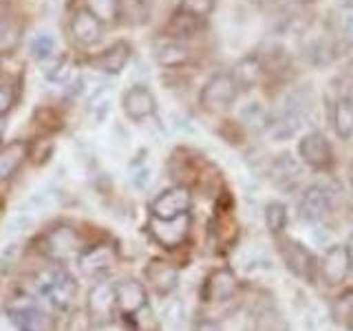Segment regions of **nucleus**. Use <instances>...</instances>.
Returning <instances> with one entry per match:
<instances>
[{
  "instance_id": "1",
  "label": "nucleus",
  "mask_w": 353,
  "mask_h": 331,
  "mask_svg": "<svg viewBox=\"0 0 353 331\" xmlns=\"http://www.w3.org/2000/svg\"><path fill=\"white\" fill-rule=\"evenodd\" d=\"M36 290L42 298L58 307V309H66L73 301H75V292L77 285L73 281V276L66 272L64 268H58V265H51V268L42 270L36 276Z\"/></svg>"
},
{
  "instance_id": "2",
  "label": "nucleus",
  "mask_w": 353,
  "mask_h": 331,
  "mask_svg": "<svg viewBox=\"0 0 353 331\" xmlns=\"http://www.w3.org/2000/svg\"><path fill=\"white\" fill-rule=\"evenodd\" d=\"M239 91L241 88L232 73H214L203 84L201 93H199V102L208 113H225L236 102Z\"/></svg>"
},
{
  "instance_id": "3",
  "label": "nucleus",
  "mask_w": 353,
  "mask_h": 331,
  "mask_svg": "<svg viewBox=\"0 0 353 331\" xmlns=\"http://www.w3.org/2000/svg\"><path fill=\"white\" fill-rule=\"evenodd\" d=\"M334 212V201L325 185H309L298 201V214L312 225H320Z\"/></svg>"
},
{
  "instance_id": "4",
  "label": "nucleus",
  "mask_w": 353,
  "mask_h": 331,
  "mask_svg": "<svg viewBox=\"0 0 353 331\" xmlns=\"http://www.w3.org/2000/svg\"><path fill=\"white\" fill-rule=\"evenodd\" d=\"M298 154L301 159L314 170H327L334 166V150H331L329 139L323 132L312 130L298 141Z\"/></svg>"
},
{
  "instance_id": "5",
  "label": "nucleus",
  "mask_w": 353,
  "mask_h": 331,
  "mask_svg": "<svg viewBox=\"0 0 353 331\" xmlns=\"http://www.w3.org/2000/svg\"><path fill=\"white\" fill-rule=\"evenodd\" d=\"M82 239L80 234L69 225H58L47 232L44 237V252L55 261H66L73 257H80Z\"/></svg>"
},
{
  "instance_id": "6",
  "label": "nucleus",
  "mask_w": 353,
  "mask_h": 331,
  "mask_svg": "<svg viewBox=\"0 0 353 331\" xmlns=\"http://www.w3.org/2000/svg\"><path fill=\"white\" fill-rule=\"evenodd\" d=\"M115 309H117V303H115V283L102 281V283H97L91 292H88L86 312H88V318H91L95 325L110 323V320H113Z\"/></svg>"
},
{
  "instance_id": "7",
  "label": "nucleus",
  "mask_w": 353,
  "mask_h": 331,
  "mask_svg": "<svg viewBox=\"0 0 353 331\" xmlns=\"http://www.w3.org/2000/svg\"><path fill=\"white\" fill-rule=\"evenodd\" d=\"M190 190L188 188H168V190H163L154 201L150 203V212L154 219H161V221H170V219H176V217H183L188 214V210H190Z\"/></svg>"
},
{
  "instance_id": "8",
  "label": "nucleus",
  "mask_w": 353,
  "mask_h": 331,
  "mask_svg": "<svg viewBox=\"0 0 353 331\" xmlns=\"http://www.w3.org/2000/svg\"><path fill=\"white\" fill-rule=\"evenodd\" d=\"M279 250H281V257L292 274H296L298 279H312L314 268H316V259L303 243H298L290 237H281Z\"/></svg>"
},
{
  "instance_id": "9",
  "label": "nucleus",
  "mask_w": 353,
  "mask_h": 331,
  "mask_svg": "<svg viewBox=\"0 0 353 331\" xmlns=\"http://www.w3.org/2000/svg\"><path fill=\"white\" fill-rule=\"evenodd\" d=\"M9 320L18 331H55L51 314L36 305H14L9 312Z\"/></svg>"
},
{
  "instance_id": "10",
  "label": "nucleus",
  "mask_w": 353,
  "mask_h": 331,
  "mask_svg": "<svg viewBox=\"0 0 353 331\" xmlns=\"http://www.w3.org/2000/svg\"><path fill=\"white\" fill-rule=\"evenodd\" d=\"M121 106H124V113L130 119H148L157 113V99H154L152 91L141 84L130 86L128 91L121 97Z\"/></svg>"
},
{
  "instance_id": "11",
  "label": "nucleus",
  "mask_w": 353,
  "mask_h": 331,
  "mask_svg": "<svg viewBox=\"0 0 353 331\" xmlns=\"http://www.w3.org/2000/svg\"><path fill=\"white\" fill-rule=\"evenodd\" d=\"M115 303L119 312L137 314L139 309L146 307L148 292H146V287L135 279H121L115 283Z\"/></svg>"
},
{
  "instance_id": "12",
  "label": "nucleus",
  "mask_w": 353,
  "mask_h": 331,
  "mask_svg": "<svg viewBox=\"0 0 353 331\" xmlns=\"http://www.w3.org/2000/svg\"><path fill=\"white\" fill-rule=\"evenodd\" d=\"M146 279L148 285L152 287V292L157 296H170L174 292L176 283H179V274L172 263L163 261V259H152L146 265Z\"/></svg>"
},
{
  "instance_id": "13",
  "label": "nucleus",
  "mask_w": 353,
  "mask_h": 331,
  "mask_svg": "<svg viewBox=\"0 0 353 331\" xmlns=\"http://www.w3.org/2000/svg\"><path fill=\"white\" fill-rule=\"evenodd\" d=\"M188 230H190V219H188V214H183V217L170 219V221L154 219L150 225V234L154 237V241L161 243V245L176 248L185 241Z\"/></svg>"
},
{
  "instance_id": "14",
  "label": "nucleus",
  "mask_w": 353,
  "mask_h": 331,
  "mask_svg": "<svg viewBox=\"0 0 353 331\" xmlns=\"http://www.w3.org/2000/svg\"><path fill=\"white\" fill-rule=\"evenodd\" d=\"M351 272V263L347 257V248L345 245H334L329 248L327 254L323 257V263H320V274L327 285H340L347 279Z\"/></svg>"
},
{
  "instance_id": "15",
  "label": "nucleus",
  "mask_w": 353,
  "mask_h": 331,
  "mask_svg": "<svg viewBox=\"0 0 353 331\" xmlns=\"http://www.w3.org/2000/svg\"><path fill=\"white\" fill-rule=\"evenodd\" d=\"M301 174H303L301 163H298V159L292 157L290 152H283L272 161L270 177H272V181L285 192L294 190V188L298 185V181H301Z\"/></svg>"
},
{
  "instance_id": "16",
  "label": "nucleus",
  "mask_w": 353,
  "mask_h": 331,
  "mask_svg": "<svg viewBox=\"0 0 353 331\" xmlns=\"http://www.w3.org/2000/svg\"><path fill=\"white\" fill-rule=\"evenodd\" d=\"M71 36L80 47H93L102 38V22L86 9L75 11L71 18Z\"/></svg>"
},
{
  "instance_id": "17",
  "label": "nucleus",
  "mask_w": 353,
  "mask_h": 331,
  "mask_svg": "<svg viewBox=\"0 0 353 331\" xmlns=\"http://www.w3.org/2000/svg\"><path fill=\"white\" fill-rule=\"evenodd\" d=\"M236 292H239L236 276L230 270H214L205 281L203 298L205 301H212V303H223V301H230Z\"/></svg>"
},
{
  "instance_id": "18",
  "label": "nucleus",
  "mask_w": 353,
  "mask_h": 331,
  "mask_svg": "<svg viewBox=\"0 0 353 331\" xmlns=\"http://www.w3.org/2000/svg\"><path fill=\"white\" fill-rule=\"evenodd\" d=\"M77 261H80L82 274L97 276V274L106 272L110 265L115 263V250L110 245H95L91 250L82 252L80 257H77Z\"/></svg>"
},
{
  "instance_id": "19",
  "label": "nucleus",
  "mask_w": 353,
  "mask_h": 331,
  "mask_svg": "<svg viewBox=\"0 0 353 331\" xmlns=\"http://www.w3.org/2000/svg\"><path fill=\"white\" fill-rule=\"evenodd\" d=\"M331 128L340 139H349L353 135V104L349 97H336L329 104Z\"/></svg>"
},
{
  "instance_id": "20",
  "label": "nucleus",
  "mask_w": 353,
  "mask_h": 331,
  "mask_svg": "<svg viewBox=\"0 0 353 331\" xmlns=\"http://www.w3.org/2000/svg\"><path fill=\"white\" fill-rule=\"evenodd\" d=\"M128 58H130V47H128V44L126 42H115V44H110L106 51L95 55V58L91 60V64L95 66L97 71L119 73L126 66Z\"/></svg>"
},
{
  "instance_id": "21",
  "label": "nucleus",
  "mask_w": 353,
  "mask_h": 331,
  "mask_svg": "<svg viewBox=\"0 0 353 331\" xmlns=\"http://www.w3.org/2000/svg\"><path fill=\"white\" fill-rule=\"evenodd\" d=\"M29 154V143L16 139L7 143L5 148H0V181H7L11 174L18 172V168L25 163Z\"/></svg>"
},
{
  "instance_id": "22",
  "label": "nucleus",
  "mask_w": 353,
  "mask_h": 331,
  "mask_svg": "<svg viewBox=\"0 0 353 331\" xmlns=\"http://www.w3.org/2000/svg\"><path fill=\"white\" fill-rule=\"evenodd\" d=\"M115 18L128 27H141L150 18V5L148 0H117Z\"/></svg>"
},
{
  "instance_id": "23",
  "label": "nucleus",
  "mask_w": 353,
  "mask_h": 331,
  "mask_svg": "<svg viewBox=\"0 0 353 331\" xmlns=\"http://www.w3.org/2000/svg\"><path fill=\"white\" fill-rule=\"evenodd\" d=\"M232 75H234L239 88H254L256 84L263 82L265 71H263L261 60L256 58V53H254V55H248V58H243L236 64V69H234V73H232Z\"/></svg>"
},
{
  "instance_id": "24",
  "label": "nucleus",
  "mask_w": 353,
  "mask_h": 331,
  "mask_svg": "<svg viewBox=\"0 0 353 331\" xmlns=\"http://www.w3.org/2000/svg\"><path fill=\"white\" fill-rule=\"evenodd\" d=\"M205 27V20L203 18H196L192 14H188V11L179 9L176 14L170 18L168 27H165V31L170 33V36L174 38H192L196 36L199 31H201Z\"/></svg>"
},
{
  "instance_id": "25",
  "label": "nucleus",
  "mask_w": 353,
  "mask_h": 331,
  "mask_svg": "<svg viewBox=\"0 0 353 331\" xmlns=\"http://www.w3.org/2000/svg\"><path fill=\"white\" fill-rule=\"evenodd\" d=\"M192 58V53L188 47H183V44L179 42H168L163 44V47L157 49V53H154V60H157L161 66H165V69H176V66H183L188 64Z\"/></svg>"
},
{
  "instance_id": "26",
  "label": "nucleus",
  "mask_w": 353,
  "mask_h": 331,
  "mask_svg": "<svg viewBox=\"0 0 353 331\" xmlns=\"http://www.w3.org/2000/svg\"><path fill=\"white\" fill-rule=\"evenodd\" d=\"M256 58L263 64L265 75H268V73H283V71L290 69V64H292L287 51L283 47H276V44H270V47H265V51L256 53Z\"/></svg>"
},
{
  "instance_id": "27",
  "label": "nucleus",
  "mask_w": 353,
  "mask_h": 331,
  "mask_svg": "<svg viewBox=\"0 0 353 331\" xmlns=\"http://www.w3.org/2000/svg\"><path fill=\"white\" fill-rule=\"evenodd\" d=\"M334 320L340 327H345L347 331H353V290H349V292H345L342 296L336 298Z\"/></svg>"
},
{
  "instance_id": "28",
  "label": "nucleus",
  "mask_w": 353,
  "mask_h": 331,
  "mask_svg": "<svg viewBox=\"0 0 353 331\" xmlns=\"http://www.w3.org/2000/svg\"><path fill=\"white\" fill-rule=\"evenodd\" d=\"M20 42V25L14 20H0V53L14 51Z\"/></svg>"
},
{
  "instance_id": "29",
  "label": "nucleus",
  "mask_w": 353,
  "mask_h": 331,
  "mask_svg": "<svg viewBox=\"0 0 353 331\" xmlns=\"http://www.w3.org/2000/svg\"><path fill=\"white\" fill-rule=\"evenodd\" d=\"M86 11L99 20V22H113L117 11V0H82Z\"/></svg>"
},
{
  "instance_id": "30",
  "label": "nucleus",
  "mask_w": 353,
  "mask_h": 331,
  "mask_svg": "<svg viewBox=\"0 0 353 331\" xmlns=\"http://www.w3.org/2000/svg\"><path fill=\"white\" fill-rule=\"evenodd\" d=\"M265 223L274 234H281L287 225V208L279 201L268 203V208H265Z\"/></svg>"
},
{
  "instance_id": "31",
  "label": "nucleus",
  "mask_w": 353,
  "mask_h": 331,
  "mask_svg": "<svg viewBox=\"0 0 353 331\" xmlns=\"http://www.w3.org/2000/svg\"><path fill=\"white\" fill-rule=\"evenodd\" d=\"M31 53L36 55L40 62L55 58V40L49 33H40V36L31 42Z\"/></svg>"
},
{
  "instance_id": "32",
  "label": "nucleus",
  "mask_w": 353,
  "mask_h": 331,
  "mask_svg": "<svg viewBox=\"0 0 353 331\" xmlns=\"http://www.w3.org/2000/svg\"><path fill=\"white\" fill-rule=\"evenodd\" d=\"M216 0H181V9L196 18H208L214 11Z\"/></svg>"
},
{
  "instance_id": "33",
  "label": "nucleus",
  "mask_w": 353,
  "mask_h": 331,
  "mask_svg": "<svg viewBox=\"0 0 353 331\" xmlns=\"http://www.w3.org/2000/svg\"><path fill=\"white\" fill-rule=\"evenodd\" d=\"M194 331H248V327L221 323V320H199L194 325Z\"/></svg>"
},
{
  "instance_id": "34",
  "label": "nucleus",
  "mask_w": 353,
  "mask_h": 331,
  "mask_svg": "<svg viewBox=\"0 0 353 331\" xmlns=\"http://www.w3.org/2000/svg\"><path fill=\"white\" fill-rule=\"evenodd\" d=\"M11 106H14V88L5 77H0V117H5Z\"/></svg>"
},
{
  "instance_id": "35",
  "label": "nucleus",
  "mask_w": 353,
  "mask_h": 331,
  "mask_svg": "<svg viewBox=\"0 0 353 331\" xmlns=\"http://www.w3.org/2000/svg\"><path fill=\"white\" fill-rule=\"evenodd\" d=\"M248 3L256 5V7H272V5L279 3V0H248Z\"/></svg>"
},
{
  "instance_id": "36",
  "label": "nucleus",
  "mask_w": 353,
  "mask_h": 331,
  "mask_svg": "<svg viewBox=\"0 0 353 331\" xmlns=\"http://www.w3.org/2000/svg\"><path fill=\"white\" fill-rule=\"evenodd\" d=\"M347 257H349V263H351V270H353V237L349 239V243H347Z\"/></svg>"
},
{
  "instance_id": "37",
  "label": "nucleus",
  "mask_w": 353,
  "mask_h": 331,
  "mask_svg": "<svg viewBox=\"0 0 353 331\" xmlns=\"http://www.w3.org/2000/svg\"><path fill=\"white\" fill-rule=\"evenodd\" d=\"M296 3H301V5H312V3H316V0H296Z\"/></svg>"
},
{
  "instance_id": "38",
  "label": "nucleus",
  "mask_w": 353,
  "mask_h": 331,
  "mask_svg": "<svg viewBox=\"0 0 353 331\" xmlns=\"http://www.w3.org/2000/svg\"><path fill=\"white\" fill-rule=\"evenodd\" d=\"M351 194H353V179H351Z\"/></svg>"
}]
</instances>
